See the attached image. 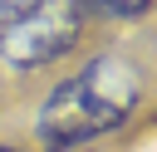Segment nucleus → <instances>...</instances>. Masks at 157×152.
I'll return each instance as SVG.
<instances>
[{
    "label": "nucleus",
    "instance_id": "20e7f679",
    "mask_svg": "<svg viewBox=\"0 0 157 152\" xmlns=\"http://www.w3.org/2000/svg\"><path fill=\"white\" fill-rule=\"evenodd\" d=\"M39 0H0V25H10V20H20L25 10H34Z\"/></svg>",
    "mask_w": 157,
    "mask_h": 152
},
{
    "label": "nucleus",
    "instance_id": "f03ea898",
    "mask_svg": "<svg viewBox=\"0 0 157 152\" xmlns=\"http://www.w3.org/2000/svg\"><path fill=\"white\" fill-rule=\"evenodd\" d=\"M93 29L98 20L83 0H39L20 20L0 25V83H25L34 74L69 64L74 54H83Z\"/></svg>",
    "mask_w": 157,
    "mask_h": 152
},
{
    "label": "nucleus",
    "instance_id": "f257e3e1",
    "mask_svg": "<svg viewBox=\"0 0 157 152\" xmlns=\"http://www.w3.org/2000/svg\"><path fill=\"white\" fill-rule=\"evenodd\" d=\"M152 108V64L137 44H103L59 74L29 123L34 152H88L128 123H142Z\"/></svg>",
    "mask_w": 157,
    "mask_h": 152
},
{
    "label": "nucleus",
    "instance_id": "7ed1b4c3",
    "mask_svg": "<svg viewBox=\"0 0 157 152\" xmlns=\"http://www.w3.org/2000/svg\"><path fill=\"white\" fill-rule=\"evenodd\" d=\"M88 10H93V20L103 25V20H142L147 10H152V0H83Z\"/></svg>",
    "mask_w": 157,
    "mask_h": 152
},
{
    "label": "nucleus",
    "instance_id": "39448f33",
    "mask_svg": "<svg viewBox=\"0 0 157 152\" xmlns=\"http://www.w3.org/2000/svg\"><path fill=\"white\" fill-rule=\"evenodd\" d=\"M0 152H34V147H25V142H0Z\"/></svg>",
    "mask_w": 157,
    "mask_h": 152
}]
</instances>
